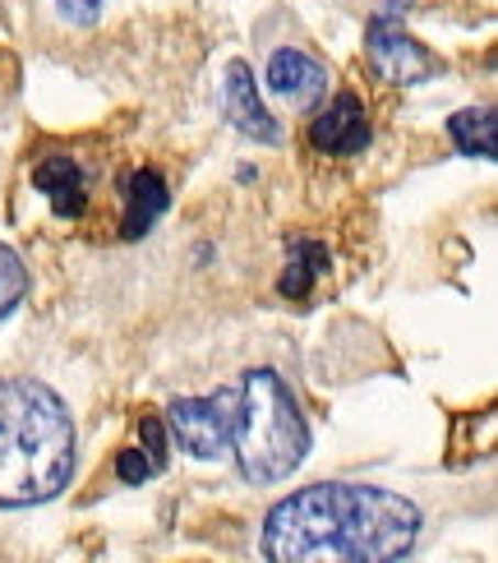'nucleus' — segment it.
I'll return each mask as SVG.
<instances>
[{"mask_svg": "<svg viewBox=\"0 0 498 563\" xmlns=\"http://www.w3.org/2000/svg\"><path fill=\"white\" fill-rule=\"evenodd\" d=\"M420 536L411 499L374 485H305L281 499L264 522V554L273 563H392Z\"/></svg>", "mask_w": 498, "mask_h": 563, "instance_id": "1", "label": "nucleus"}, {"mask_svg": "<svg viewBox=\"0 0 498 563\" xmlns=\"http://www.w3.org/2000/svg\"><path fill=\"white\" fill-rule=\"evenodd\" d=\"M75 472V420L33 379H0V508L56 499Z\"/></svg>", "mask_w": 498, "mask_h": 563, "instance_id": "2", "label": "nucleus"}, {"mask_svg": "<svg viewBox=\"0 0 498 563\" xmlns=\"http://www.w3.org/2000/svg\"><path fill=\"white\" fill-rule=\"evenodd\" d=\"M231 453L241 462L250 485L287 481L310 453V430L296 407L291 388L273 369H250L241 384V411H235Z\"/></svg>", "mask_w": 498, "mask_h": 563, "instance_id": "3", "label": "nucleus"}, {"mask_svg": "<svg viewBox=\"0 0 498 563\" xmlns=\"http://www.w3.org/2000/svg\"><path fill=\"white\" fill-rule=\"evenodd\" d=\"M235 411H241V393H226V388L208 397H176L166 407L162 426H166V439H176L189 457L212 462L231 449Z\"/></svg>", "mask_w": 498, "mask_h": 563, "instance_id": "4", "label": "nucleus"}, {"mask_svg": "<svg viewBox=\"0 0 498 563\" xmlns=\"http://www.w3.org/2000/svg\"><path fill=\"white\" fill-rule=\"evenodd\" d=\"M365 56L369 65L384 75L388 84H424L439 75V56L430 46H420L401 23H392L388 14H378L369 29H365Z\"/></svg>", "mask_w": 498, "mask_h": 563, "instance_id": "5", "label": "nucleus"}, {"mask_svg": "<svg viewBox=\"0 0 498 563\" xmlns=\"http://www.w3.org/2000/svg\"><path fill=\"white\" fill-rule=\"evenodd\" d=\"M310 144L328 157H351L369 144V115L361 107V98H351V92H337L310 125Z\"/></svg>", "mask_w": 498, "mask_h": 563, "instance_id": "6", "label": "nucleus"}, {"mask_svg": "<svg viewBox=\"0 0 498 563\" xmlns=\"http://www.w3.org/2000/svg\"><path fill=\"white\" fill-rule=\"evenodd\" d=\"M268 88L281 102L291 107H310L328 92V65L314 60L310 52H296V46H281L268 60Z\"/></svg>", "mask_w": 498, "mask_h": 563, "instance_id": "7", "label": "nucleus"}, {"mask_svg": "<svg viewBox=\"0 0 498 563\" xmlns=\"http://www.w3.org/2000/svg\"><path fill=\"white\" fill-rule=\"evenodd\" d=\"M33 190H42L46 199H52L56 218H79L88 208V180L79 172V162L65 157V153H52V157L37 162L33 167Z\"/></svg>", "mask_w": 498, "mask_h": 563, "instance_id": "8", "label": "nucleus"}, {"mask_svg": "<svg viewBox=\"0 0 498 563\" xmlns=\"http://www.w3.org/2000/svg\"><path fill=\"white\" fill-rule=\"evenodd\" d=\"M222 98H226V107H222V111H226V121H231L235 130L250 134V139H264V144H273V139H277V121L268 115V107L258 102L254 75H250V69H245L241 60H235V65L226 69V92H222Z\"/></svg>", "mask_w": 498, "mask_h": 563, "instance_id": "9", "label": "nucleus"}, {"mask_svg": "<svg viewBox=\"0 0 498 563\" xmlns=\"http://www.w3.org/2000/svg\"><path fill=\"white\" fill-rule=\"evenodd\" d=\"M166 203H171V195H166V180L157 172H130L125 176V222H121V236L125 241L148 236L153 222L166 213Z\"/></svg>", "mask_w": 498, "mask_h": 563, "instance_id": "10", "label": "nucleus"}, {"mask_svg": "<svg viewBox=\"0 0 498 563\" xmlns=\"http://www.w3.org/2000/svg\"><path fill=\"white\" fill-rule=\"evenodd\" d=\"M447 139H453L457 153L494 162V153H498V144H494V139H498V111L494 107H466V111H457L453 121H447Z\"/></svg>", "mask_w": 498, "mask_h": 563, "instance_id": "11", "label": "nucleus"}, {"mask_svg": "<svg viewBox=\"0 0 498 563\" xmlns=\"http://www.w3.org/2000/svg\"><path fill=\"white\" fill-rule=\"evenodd\" d=\"M328 268V250L319 241H291L287 245V273H281V296H291V300H305L310 296V287L323 277Z\"/></svg>", "mask_w": 498, "mask_h": 563, "instance_id": "12", "label": "nucleus"}, {"mask_svg": "<svg viewBox=\"0 0 498 563\" xmlns=\"http://www.w3.org/2000/svg\"><path fill=\"white\" fill-rule=\"evenodd\" d=\"M23 291H29V268L10 245H0V319L23 300Z\"/></svg>", "mask_w": 498, "mask_h": 563, "instance_id": "13", "label": "nucleus"}, {"mask_svg": "<svg viewBox=\"0 0 498 563\" xmlns=\"http://www.w3.org/2000/svg\"><path fill=\"white\" fill-rule=\"evenodd\" d=\"M115 472H121L125 485H144V481L157 476V462L144 449H121V453H115Z\"/></svg>", "mask_w": 498, "mask_h": 563, "instance_id": "14", "label": "nucleus"}, {"mask_svg": "<svg viewBox=\"0 0 498 563\" xmlns=\"http://www.w3.org/2000/svg\"><path fill=\"white\" fill-rule=\"evenodd\" d=\"M56 10H60V19L75 23V29H92L102 14V0H56Z\"/></svg>", "mask_w": 498, "mask_h": 563, "instance_id": "15", "label": "nucleus"}]
</instances>
